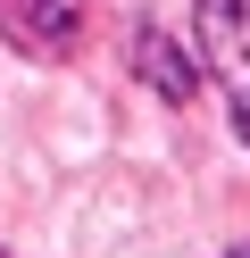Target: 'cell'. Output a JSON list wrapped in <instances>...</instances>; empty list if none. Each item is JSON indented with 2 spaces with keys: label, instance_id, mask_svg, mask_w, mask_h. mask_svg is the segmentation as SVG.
<instances>
[{
  "label": "cell",
  "instance_id": "1",
  "mask_svg": "<svg viewBox=\"0 0 250 258\" xmlns=\"http://www.w3.org/2000/svg\"><path fill=\"white\" fill-rule=\"evenodd\" d=\"M133 67L150 75V92H159V100H192V92H200L192 50H175V34H167V25H133Z\"/></svg>",
  "mask_w": 250,
  "mask_h": 258
},
{
  "label": "cell",
  "instance_id": "3",
  "mask_svg": "<svg viewBox=\"0 0 250 258\" xmlns=\"http://www.w3.org/2000/svg\"><path fill=\"white\" fill-rule=\"evenodd\" d=\"M9 25L25 34V50H75L83 0H9Z\"/></svg>",
  "mask_w": 250,
  "mask_h": 258
},
{
  "label": "cell",
  "instance_id": "4",
  "mask_svg": "<svg viewBox=\"0 0 250 258\" xmlns=\"http://www.w3.org/2000/svg\"><path fill=\"white\" fill-rule=\"evenodd\" d=\"M233 134L250 142V92H242V100H233Z\"/></svg>",
  "mask_w": 250,
  "mask_h": 258
},
{
  "label": "cell",
  "instance_id": "2",
  "mask_svg": "<svg viewBox=\"0 0 250 258\" xmlns=\"http://www.w3.org/2000/svg\"><path fill=\"white\" fill-rule=\"evenodd\" d=\"M200 42L225 75H250V0H200Z\"/></svg>",
  "mask_w": 250,
  "mask_h": 258
}]
</instances>
